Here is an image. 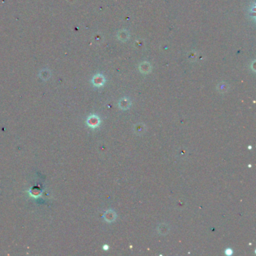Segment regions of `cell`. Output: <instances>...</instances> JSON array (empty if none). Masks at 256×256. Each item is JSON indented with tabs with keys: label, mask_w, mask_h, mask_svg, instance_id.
I'll list each match as a JSON object with an SVG mask.
<instances>
[{
	"label": "cell",
	"mask_w": 256,
	"mask_h": 256,
	"mask_svg": "<svg viewBox=\"0 0 256 256\" xmlns=\"http://www.w3.org/2000/svg\"><path fill=\"white\" fill-rule=\"evenodd\" d=\"M145 131V126L142 123H139V124L135 125V132L137 135H141Z\"/></svg>",
	"instance_id": "7a4b0ae2"
},
{
	"label": "cell",
	"mask_w": 256,
	"mask_h": 256,
	"mask_svg": "<svg viewBox=\"0 0 256 256\" xmlns=\"http://www.w3.org/2000/svg\"><path fill=\"white\" fill-rule=\"evenodd\" d=\"M98 124H99V119L96 116H92L88 119V125L93 128L98 126Z\"/></svg>",
	"instance_id": "6da1fadb"
},
{
	"label": "cell",
	"mask_w": 256,
	"mask_h": 256,
	"mask_svg": "<svg viewBox=\"0 0 256 256\" xmlns=\"http://www.w3.org/2000/svg\"><path fill=\"white\" fill-rule=\"evenodd\" d=\"M130 105H131V102H129L128 99H126V98H123L119 102V107H121L122 109H124V110L125 109L128 108L130 107Z\"/></svg>",
	"instance_id": "3957f363"
},
{
	"label": "cell",
	"mask_w": 256,
	"mask_h": 256,
	"mask_svg": "<svg viewBox=\"0 0 256 256\" xmlns=\"http://www.w3.org/2000/svg\"><path fill=\"white\" fill-rule=\"evenodd\" d=\"M115 218H116V213H115L114 211L109 210L106 213V215H105L106 221L112 222L115 219Z\"/></svg>",
	"instance_id": "277c9868"
}]
</instances>
